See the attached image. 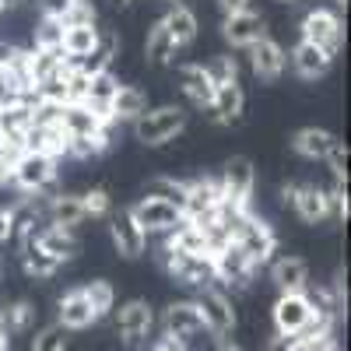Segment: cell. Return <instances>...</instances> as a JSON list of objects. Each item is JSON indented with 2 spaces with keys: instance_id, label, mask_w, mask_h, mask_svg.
<instances>
[{
  "instance_id": "obj_1",
  "label": "cell",
  "mask_w": 351,
  "mask_h": 351,
  "mask_svg": "<svg viewBox=\"0 0 351 351\" xmlns=\"http://www.w3.org/2000/svg\"><path fill=\"white\" fill-rule=\"evenodd\" d=\"M130 127L144 148H165V144H172L186 130V109L183 106H158V109H148L144 116H137Z\"/></svg>"
},
{
  "instance_id": "obj_2",
  "label": "cell",
  "mask_w": 351,
  "mask_h": 351,
  "mask_svg": "<svg viewBox=\"0 0 351 351\" xmlns=\"http://www.w3.org/2000/svg\"><path fill=\"white\" fill-rule=\"evenodd\" d=\"M130 215H134V221L144 228V236H169L172 228H180L186 218H183V208L180 204H172V200H165V197H148L144 193L134 208H130Z\"/></svg>"
},
{
  "instance_id": "obj_3",
  "label": "cell",
  "mask_w": 351,
  "mask_h": 351,
  "mask_svg": "<svg viewBox=\"0 0 351 351\" xmlns=\"http://www.w3.org/2000/svg\"><path fill=\"white\" fill-rule=\"evenodd\" d=\"M56 172H60V162H53L46 155H36V152H25L14 165H11V186L18 193H46L53 183H56Z\"/></svg>"
},
{
  "instance_id": "obj_4",
  "label": "cell",
  "mask_w": 351,
  "mask_h": 351,
  "mask_svg": "<svg viewBox=\"0 0 351 351\" xmlns=\"http://www.w3.org/2000/svg\"><path fill=\"white\" fill-rule=\"evenodd\" d=\"M197 309L204 316V330H208L215 341H225L232 330H236V309H232V299L218 285H204L197 288Z\"/></svg>"
},
{
  "instance_id": "obj_5",
  "label": "cell",
  "mask_w": 351,
  "mask_h": 351,
  "mask_svg": "<svg viewBox=\"0 0 351 351\" xmlns=\"http://www.w3.org/2000/svg\"><path fill=\"white\" fill-rule=\"evenodd\" d=\"M236 243L243 246V253L256 263V267H267V263L274 260V253H278V232H274V225L263 215L250 211L243 218V225H239Z\"/></svg>"
},
{
  "instance_id": "obj_6",
  "label": "cell",
  "mask_w": 351,
  "mask_h": 351,
  "mask_svg": "<svg viewBox=\"0 0 351 351\" xmlns=\"http://www.w3.org/2000/svg\"><path fill=\"white\" fill-rule=\"evenodd\" d=\"M281 197L291 211H295L306 225H324L330 221V197H327V186L319 183H285L281 186Z\"/></svg>"
},
{
  "instance_id": "obj_7",
  "label": "cell",
  "mask_w": 351,
  "mask_h": 351,
  "mask_svg": "<svg viewBox=\"0 0 351 351\" xmlns=\"http://www.w3.org/2000/svg\"><path fill=\"white\" fill-rule=\"evenodd\" d=\"M299 36L306 43H316V46H324L327 53L337 56L341 43H344V21L337 18V11L330 8H313L306 11V18L299 21Z\"/></svg>"
},
{
  "instance_id": "obj_8",
  "label": "cell",
  "mask_w": 351,
  "mask_h": 351,
  "mask_svg": "<svg viewBox=\"0 0 351 351\" xmlns=\"http://www.w3.org/2000/svg\"><path fill=\"white\" fill-rule=\"evenodd\" d=\"M152 330H155V313L144 299H130L116 309V334L127 348H137Z\"/></svg>"
},
{
  "instance_id": "obj_9",
  "label": "cell",
  "mask_w": 351,
  "mask_h": 351,
  "mask_svg": "<svg viewBox=\"0 0 351 351\" xmlns=\"http://www.w3.org/2000/svg\"><path fill=\"white\" fill-rule=\"evenodd\" d=\"M218 183H221V193L236 204H253V190H256V169L246 155H236L228 158L218 172Z\"/></svg>"
},
{
  "instance_id": "obj_10",
  "label": "cell",
  "mask_w": 351,
  "mask_h": 351,
  "mask_svg": "<svg viewBox=\"0 0 351 351\" xmlns=\"http://www.w3.org/2000/svg\"><path fill=\"white\" fill-rule=\"evenodd\" d=\"M109 239H112L116 253L127 256V260H137V256H144V250H148V236H144V228L134 221L130 208L109 215Z\"/></svg>"
},
{
  "instance_id": "obj_11",
  "label": "cell",
  "mask_w": 351,
  "mask_h": 351,
  "mask_svg": "<svg viewBox=\"0 0 351 351\" xmlns=\"http://www.w3.org/2000/svg\"><path fill=\"white\" fill-rule=\"evenodd\" d=\"M309 299H306V291H281L278 302H274V330L278 337H291V334H299L306 324H309Z\"/></svg>"
},
{
  "instance_id": "obj_12",
  "label": "cell",
  "mask_w": 351,
  "mask_h": 351,
  "mask_svg": "<svg viewBox=\"0 0 351 351\" xmlns=\"http://www.w3.org/2000/svg\"><path fill=\"white\" fill-rule=\"evenodd\" d=\"M56 127H60L71 141H92L102 127H112V123H102L99 116L81 102H64L56 109Z\"/></svg>"
},
{
  "instance_id": "obj_13",
  "label": "cell",
  "mask_w": 351,
  "mask_h": 351,
  "mask_svg": "<svg viewBox=\"0 0 351 351\" xmlns=\"http://www.w3.org/2000/svg\"><path fill=\"white\" fill-rule=\"evenodd\" d=\"M267 36V25L256 11H239V14H225L221 21V39L232 46V49H250L256 39Z\"/></svg>"
},
{
  "instance_id": "obj_14",
  "label": "cell",
  "mask_w": 351,
  "mask_h": 351,
  "mask_svg": "<svg viewBox=\"0 0 351 351\" xmlns=\"http://www.w3.org/2000/svg\"><path fill=\"white\" fill-rule=\"evenodd\" d=\"M250 71L260 77V81H278L281 74H285V67H288V53L271 39V36H263V39H256L250 49Z\"/></svg>"
},
{
  "instance_id": "obj_15",
  "label": "cell",
  "mask_w": 351,
  "mask_h": 351,
  "mask_svg": "<svg viewBox=\"0 0 351 351\" xmlns=\"http://www.w3.org/2000/svg\"><path fill=\"white\" fill-rule=\"evenodd\" d=\"M218 200H221L218 176H193V180H186V193H183V200H180L183 218H197V215H204V211H211Z\"/></svg>"
},
{
  "instance_id": "obj_16",
  "label": "cell",
  "mask_w": 351,
  "mask_h": 351,
  "mask_svg": "<svg viewBox=\"0 0 351 351\" xmlns=\"http://www.w3.org/2000/svg\"><path fill=\"white\" fill-rule=\"evenodd\" d=\"M288 60H291V71H295L302 81H316V77H324L334 67V53H327L324 46H316V43L299 39Z\"/></svg>"
},
{
  "instance_id": "obj_17",
  "label": "cell",
  "mask_w": 351,
  "mask_h": 351,
  "mask_svg": "<svg viewBox=\"0 0 351 351\" xmlns=\"http://www.w3.org/2000/svg\"><path fill=\"white\" fill-rule=\"evenodd\" d=\"M162 330L169 337H180V341H193L197 334H204V316L197 309V302H172L162 316Z\"/></svg>"
},
{
  "instance_id": "obj_18",
  "label": "cell",
  "mask_w": 351,
  "mask_h": 351,
  "mask_svg": "<svg viewBox=\"0 0 351 351\" xmlns=\"http://www.w3.org/2000/svg\"><path fill=\"white\" fill-rule=\"evenodd\" d=\"M56 324H60L64 330H88L92 324H99V316L92 309V302H88L84 288H71L67 295L60 299V309H56Z\"/></svg>"
},
{
  "instance_id": "obj_19",
  "label": "cell",
  "mask_w": 351,
  "mask_h": 351,
  "mask_svg": "<svg viewBox=\"0 0 351 351\" xmlns=\"http://www.w3.org/2000/svg\"><path fill=\"white\" fill-rule=\"evenodd\" d=\"M180 88H183L186 102L197 106V109H208V106L215 102V92H218L204 64H183V67H180Z\"/></svg>"
},
{
  "instance_id": "obj_20",
  "label": "cell",
  "mask_w": 351,
  "mask_h": 351,
  "mask_svg": "<svg viewBox=\"0 0 351 351\" xmlns=\"http://www.w3.org/2000/svg\"><path fill=\"white\" fill-rule=\"evenodd\" d=\"M243 109H246V95H243V84H218L215 102L208 106V116L218 127H232L243 120Z\"/></svg>"
},
{
  "instance_id": "obj_21",
  "label": "cell",
  "mask_w": 351,
  "mask_h": 351,
  "mask_svg": "<svg viewBox=\"0 0 351 351\" xmlns=\"http://www.w3.org/2000/svg\"><path fill=\"white\" fill-rule=\"evenodd\" d=\"M267 267H271V281L278 285V291H302V288H309V263L302 256L285 253V256H274Z\"/></svg>"
},
{
  "instance_id": "obj_22",
  "label": "cell",
  "mask_w": 351,
  "mask_h": 351,
  "mask_svg": "<svg viewBox=\"0 0 351 351\" xmlns=\"http://www.w3.org/2000/svg\"><path fill=\"white\" fill-rule=\"evenodd\" d=\"M334 144H337V137L324 127H299L291 134V152L299 158H309V162H324Z\"/></svg>"
},
{
  "instance_id": "obj_23",
  "label": "cell",
  "mask_w": 351,
  "mask_h": 351,
  "mask_svg": "<svg viewBox=\"0 0 351 351\" xmlns=\"http://www.w3.org/2000/svg\"><path fill=\"white\" fill-rule=\"evenodd\" d=\"M120 92V81L112 77V71H102V74H92V81H88V92L81 99V106H88L102 123H112L109 120V106H112V95ZM116 127V123H112Z\"/></svg>"
},
{
  "instance_id": "obj_24",
  "label": "cell",
  "mask_w": 351,
  "mask_h": 351,
  "mask_svg": "<svg viewBox=\"0 0 351 351\" xmlns=\"http://www.w3.org/2000/svg\"><path fill=\"white\" fill-rule=\"evenodd\" d=\"M46 221L56 225V228H77L88 221L84 208H81V193H53L46 200Z\"/></svg>"
},
{
  "instance_id": "obj_25",
  "label": "cell",
  "mask_w": 351,
  "mask_h": 351,
  "mask_svg": "<svg viewBox=\"0 0 351 351\" xmlns=\"http://www.w3.org/2000/svg\"><path fill=\"white\" fill-rule=\"evenodd\" d=\"M53 260H60V263H67V260H74L77 256V250H81V243H77V236L71 228H56V225H43L36 236H32Z\"/></svg>"
},
{
  "instance_id": "obj_26",
  "label": "cell",
  "mask_w": 351,
  "mask_h": 351,
  "mask_svg": "<svg viewBox=\"0 0 351 351\" xmlns=\"http://www.w3.org/2000/svg\"><path fill=\"white\" fill-rule=\"evenodd\" d=\"M144 112H148V95L134 84H120V92L112 95V106H109V120L120 127V123H134Z\"/></svg>"
},
{
  "instance_id": "obj_27",
  "label": "cell",
  "mask_w": 351,
  "mask_h": 351,
  "mask_svg": "<svg viewBox=\"0 0 351 351\" xmlns=\"http://www.w3.org/2000/svg\"><path fill=\"white\" fill-rule=\"evenodd\" d=\"M162 21H165V28H169V36H172L176 49L190 46V43L197 39V32H200V21H197V14H193L186 4H172L169 14H165Z\"/></svg>"
},
{
  "instance_id": "obj_28",
  "label": "cell",
  "mask_w": 351,
  "mask_h": 351,
  "mask_svg": "<svg viewBox=\"0 0 351 351\" xmlns=\"http://www.w3.org/2000/svg\"><path fill=\"white\" fill-rule=\"evenodd\" d=\"M18 250H21V271H25L28 278H36V281H46V278H53L56 271L64 267V263H60V260H53L36 239L21 243Z\"/></svg>"
},
{
  "instance_id": "obj_29",
  "label": "cell",
  "mask_w": 351,
  "mask_h": 351,
  "mask_svg": "<svg viewBox=\"0 0 351 351\" xmlns=\"http://www.w3.org/2000/svg\"><path fill=\"white\" fill-rule=\"evenodd\" d=\"M99 43V25H71L64 28V39H60V53L67 56V60L81 64L88 53H92V46Z\"/></svg>"
},
{
  "instance_id": "obj_30",
  "label": "cell",
  "mask_w": 351,
  "mask_h": 351,
  "mask_svg": "<svg viewBox=\"0 0 351 351\" xmlns=\"http://www.w3.org/2000/svg\"><path fill=\"white\" fill-rule=\"evenodd\" d=\"M116 56H120V39H116V32H99V43L92 46V53H88L77 67L84 74H102V71L112 67Z\"/></svg>"
},
{
  "instance_id": "obj_31",
  "label": "cell",
  "mask_w": 351,
  "mask_h": 351,
  "mask_svg": "<svg viewBox=\"0 0 351 351\" xmlns=\"http://www.w3.org/2000/svg\"><path fill=\"white\" fill-rule=\"evenodd\" d=\"M144 56H148V64H169L176 56V43L169 36L165 21H155L148 28V43H144Z\"/></svg>"
},
{
  "instance_id": "obj_32",
  "label": "cell",
  "mask_w": 351,
  "mask_h": 351,
  "mask_svg": "<svg viewBox=\"0 0 351 351\" xmlns=\"http://www.w3.org/2000/svg\"><path fill=\"white\" fill-rule=\"evenodd\" d=\"M21 99H32V92L25 88V81L0 60V106H14Z\"/></svg>"
},
{
  "instance_id": "obj_33",
  "label": "cell",
  "mask_w": 351,
  "mask_h": 351,
  "mask_svg": "<svg viewBox=\"0 0 351 351\" xmlns=\"http://www.w3.org/2000/svg\"><path fill=\"white\" fill-rule=\"evenodd\" d=\"M81 288H84V295H88V302H92V309H95L99 319L116 309V291H112L109 281H92V285H81Z\"/></svg>"
},
{
  "instance_id": "obj_34",
  "label": "cell",
  "mask_w": 351,
  "mask_h": 351,
  "mask_svg": "<svg viewBox=\"0 0 351 351\" xmlns=\"http://www.w3.org/2000/svg\"><path fill=\"white\" fill-rule=\"evenodd\" d=\"M56 21H60L64 28H71V25H99V11H95L92 0H71L67 11Z\"/></svg>"
},
{
  "instance_id": "obj_35",
  "label": "cell",
  "mask_w": 351,
  "mask_h": 351,
  "mask_svg": "<svg viewBox=\"0 0 351 351\" xmlns=\"http://www.w3.org/2000/svg\"><path fill=\"white\" fill-rule=\"evenodd\" d=\"M60 39H64V25L56 18H46L36 25V39H32V49H60Z\"/></svg>"
},
{
  "instance_id": "obj_36",
  "label": "cell",
  "mask_w": 351,
  "mask_h": 351,
  "mask_svg": "<svg viewBox=\"0 0 351 351\" xmlns=\"http://www.w3.org/2000/svg\"><path fill=\"white\" fill-rule=\"evenodd\" d=\"M32 324H36V306L32 302H14L8 313H4V327L8 330H14V334H25V330H32Z\"/></svg>"
},
{
  "instance_id": "obj_37",
  "label": "cell",
  "mask_w": 351,
  "mask_h": 351,
  "mask_svg": "<svg viewBox=\"0 0 351 351\" xmlns=\"http://www.w3.org/2000/svg\"><path fill=\"white\" fill-rule=\"evenodd\" d=\"M28 351H67V330L60 324L53 327H43L36 337H32V348Z\"/></svg>"
},
{
  "instance_id": "obj_38",
  "label": "cell",
  "mask_w": 351,
  "mask_h": 351,
  "mask_svg": "<svg viewBox=\"0 0 351 351\" xmlns=\"http://www.w3.org/2000/svg\"><path fill=\"white\" fill-rule=\"evenodd\" d=\"M144 193H148V197H165L172 204H180L183 193H186V180H169V176H158V180H152L148 186H144Z\"/></svg>"
},
{
  "instance_id": "obj_39",
  "label": "cell",
  "mask_w": 351,
  "mask_h": 351,
  "mask_svg": "<svg viewBox=\"0 0 351 351\" xmlns=\"http://www.w3.org/2000/svg\"><path fill=\"white\" fill-rule=\"evenodd\" d=\"M81 208H84L88 218H109L112 200H109V193H106L102 186H95V190H84V193H81Z\"/></svg>"
},
{
  "instance_id": "obj_40",
  "label": "cell",
  "mask_w": 351,
  "mask_h": 351,
  "mask_svg": "<svg viewBox=\"0 0 351 351\" xmlns=\"http://www.w3.org/2000/svg\"><path fill=\"white\" fill-rule=\"evenodd\" d=\"M208 74H211L215 88H218V84H236V81H239V64H236V56H218L215 64H208Z\"/></svg>"
},
{
  "instance_id": "obj_41",
  "label": "cell",
  "mask_w": 351,
  "mask_h": 351,
  "mask_svg": "<svg viewBox=\"0 0 351 351\" xmlns=\"http://www.w3.org/2000/svg\"><path fill=\"white\" fill-rule=\"evenodd\" d=\"M324 162L330 165V176H334V180H348V148H344V141L334 144L330 155H327Z\"/></svg>"
},
{
  "instance_id": "obj_42",
  "label": "cell",
  "mask_w": 351,
  "mask_h": 351,
  "mask_svg": "<svg viewBox=\"0 0 351 351\" xmlns=\"http://www.w3.org/2000/svg\"><path fill=\"white\" fill-rule=\"evenodd\" d=\"M11 236H14V215L11 208H0V246L11 243Z\"/></svg>"
},
{
  "instance_id": "obj_43",
  "label": "cell",
  "mask_w": 351,
  "mask_h": 351,
  "mask_svg": "<svg viewBox=\"0 0 351 351\" xmlns=\"http://www.w3.org/2000/svg\"><path fill=\"white\" fill-rule=\"evenodd\" d=\"M152 351H190V348H186V341H180V337H169V334H165V337H162V341H158Z\"/></svg>"
},
{
  "instance_id": "obj_44",
  "label": "cell",
  "mask_w": 351,
  "mask_h": 351,
  "mask_svg": "<svg viewBox=\"0 0 351 351\" xmlns=\"http://www.w3.org/2000/svg\"><path fill=\"white\" fill-rule=\"evenodd\" d=\"M221 14H239V11H250V0H218Z\"/></svg>"
},
{
  "instance_id": "obj_45",
  "label": "cell",
  "mask_w": 351,
  "mask_h": 351,
  "mask_svg": "<svg viewBox=\"0 0 351 351\" xmlns=\"http://www.w3.org/2000/svg\"><path fill=\"white\" fill-rule=\"evenodd\" d=\"M11 186V165L8 162H0V190Z\"/></svg>"
},
{
  "instance_id": "obj_46",
  "label": "cell",
  "mask_w": 351,
  "mask_h": 351,
  "mask_svg": "<svg viewBox=\"0 0 351 351\" xmlns=\"http://www.w3.org/2000/svg\"><path fill=\"white\" fill-rule=\"evenodd\" d=\"M218 351H239V348H236V344H228V341H221V344H218Z\"/></svg>"
},
{
  "instance_id": "obj_47",
  "label": "cell",
  "mask_w": 351,
  "mask_h": 351,
  "mask_svg": "<svg viewBox=\"0 0 351 351\" xmlns=\"http://www.w3.org/2000/svg\"><path fill=\"white\" fill-rule=\"evenodd\" d=\"M0 337H8V327H4V313H0Z\"/></svg>"
},
{
  "instance_id": "obj_48",
  "label": "cell",
  "mask_w": 351,
  "mask_h": 351,
  "mask_svg": "<svg viewBox=\"0 0 351 351\" xmlns=\"http://www.w3.org/2000/svg\"><path fill=\"white\" fill-rule=\"evenodd\" d=\"M0 351H11V344H8V337H0Z\"/></svg>"
},
{
  "instance_id": "obj_49",
  "label": "cell",
  "mask_w": 351,
  "mask_h": 351,
  "mask_svg": "<svg viewBox=\"0 0 351 351\" xmlns=\"http://www.w3.org/2000/svg\"><path fill=\"white\" fill-rule=\"evenodd\" d=\"M130 4V0H112V8H127Z\"/></svg>"
},
{
  "instance_id": "obj_50",
  "label": "cell",
  "mask_w": 351,
  "mask_h": 351,
  "mask_svg": "<svg viewBox=\"0 0 351 351\" xmlns=\"http://www.w3.org/2000/svg\"><path fill=\"white\" fill-rule=\"evenodd\" d=\"M334 4H337V8H341V11H344V8H348V0H334Z\"/></svg>"
},
{
  "instance_id": "obj_51",
  "label": "cell",
  "mask_w": 351,
  "mask_h": 351,
  "mask_svg": "<svg viewBox=\"0 0 351 351\" xmlns=\"http://www.w3.org/2000/svg\"><path fill=\"white\" fill-rule=\"evenodd\" d=\"M4 4H8V8H14V4H21V0H4Z\"/></svg>"
},
{
  "instance_id": "obj_52",
  "label": "cell",
  "mask_w": 351,
  "mask_h": 351,
  "mask_svg": "<svg viewBox=\"0 0 351 351\" xmlns=\"http://www.w3.org/2000/svg\"><path fill=\"white\" fill-rule=\"evenodd\" d=\"M281 4H302V0H281Z\"/></svg>"
},
{
  "instance_id": "obj_53",
  "label": "cell",
  "mask_w": 351,
  "mask_h": 351,
  "mask_svg": "<svg viewBox=\"0 0 351 351\" xmlns=\"http://www.w3.org/2000/svg\"><path fill=\"white\" fill-rule=\"evenodd\" d=\"M165 4H186V0H165Z\"/></svg>"
},
{
  "instance_id": "obj_54",
  "label": "cell",
  "mask_w": 351,
  "mask_h": 351,
  "mask_svg": "<svg viewBox=\"0 0 351 351\" xmlns=\"http://www.w3.org/2000/svg\"><path fill=\"white\" fill-rule=\"evenodd\" d=\"M4 11H8V4H4V0H0V14H4Z\"/></svg>"
}]
</instances>
